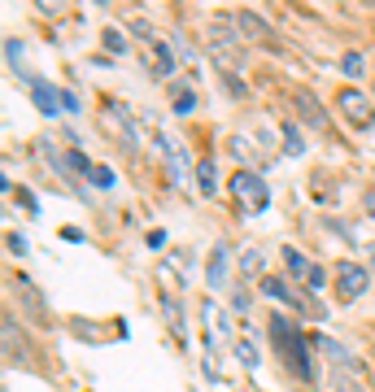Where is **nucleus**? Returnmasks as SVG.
Instances as JSON below:
<instances>
[{
  "label": "nucleus",
  "mask_w": 375,
  "mask_h": 392,
  "mask_svg": "<svg viewBox=\"0 0 375 392\" xmlns=\"http://www.w3.org/2000/svg\"><path fill=\"white\" fill-rule=\"evenodd\" d=\"M314 344H319V353H323L327 362H332V392H375V388H371L367 366H362L358 358H349V353H345L336 340L319 336Z\"/></svg>",
  "instance_id": "f257e3e1"
},
{
  "label": "nucleus",
  "mask_w": 375,
  "mask_h": 392,
  "mask_svg": "<svg viewBox=\"0 0 375 392\" xmlns=\"http://www.w3.org/2000/svg\"><path fill=\"white\" fill-rule=\"evenodd\" d=\"M205 53L214 57V66L222 75H236L244 66V44H240V31H236V18H214L205 31Z\"/></svg>",
  "instance_id": "f03ea898"
},
{
  "label": "nucleus",
  "mask_w": 375,
  "mask_h": 392,
  "mask_svg": "<svg viewBox=\"0 0 375 392\" xmlns=\"http://www.w3.org/2000/svg\"><path fill=\"white\" fill-rule=\"evenodd\" d=\"M227 187H231V196L240 200L244 213H262L266 205H271V187H266V179H262V174H253V170H236Z\"/></svg>",
  "instance_id": "7ed1b4c3"
},
{
  "label": "nucleus",
  "mask_w": 375,
  "mask_h": 392,
  "mask_svg": "<svg viewBox=\"0 0 375 392\" xmlns=\"http://www.w3.org/2000/svg\"><path fill=\"white\" fill-rule=\"evenodd\" d=\"M14 296H18V310L31 318L35 327H53V314H49V301H44V292L35 288V283L27 275L14 279Z\"/></svg>",
  "instance_id": "20e7f679"
},
{
  "label": "nucleus",
  "mask_w": 375,
  "mask_h": 392,
  "mask_svg": "<svg viewBox=\"0 0 375 392\" xmlns=\"http://www.w3.org/2000/svg\"><path fill=\"white\" fill-rule=\"evenodd\" d=\"M332 283H336V296H341V301H358V296L367 292L371 275H367V266H358V261H336Z\"/></svg>",
  "instance_id": "39448f33"
},
{
  "label": "nucleus",
  "mask_w": 375,
  "mask_h": 392,
  "mask_svg": "<svg viewBox=\"0 0 375 392\" xmlns=\"http://www.w3.org/2000/svg\"><path fill=\"white\" fill-rule=\"evenodd\" d=\"M101 122L114 131V140H118V144L127 148V153H135L140 148V135H135V122H131V114L122 109L118 101H105L101 105Z\"/></svg>",
  "instance_id": "423d86ee"
},
{
  "label": "nucleus",
  "mask_w": 375,
  "mask_h": 392,
  "mask_svg": "<svg viewBox=\"0 0 375 392\" xmlns=\"http://www.w3.org/2000/svg\"><path fill=\"white\" fill-rule=\"evenodd\" d=\"M336 109H341L358 131L375 127V105L367 101V92H358V88H341V92H336Z\"/></svg>",
  "instance_id": "0eeeda50"
},
{
  "label": "nucleus",
  "mask_w": 375,
  "mask_h": 392,
  "mask_svg": "<svg viewBox=\"0 0 375 392\" xmlns=\"http://www.w3.org/2000/svg\"><path fill=\"white\" fill-rule=\"evenodd\" d=\"M279 353L288 358V371L301 379V388H306V392H310L314 384H319V371H314V362H310V344L301 340V336H292V340H288Z\"/></svg>",
  "instance_id": "6e6552de"
},
{
  "label": "nucleus",
  "mask_w": 375,
  "mask_h": 392,
  "mask_svg": "<svg viewBox=\"0 0 375 392\" xmlns=\"http://www.w3.org/2000/svg\"><path fill=\"white\" fill-rule=\"evenodd\" d=\"M135 35L148 44V62H153V75H157V79H170V75H174V57H170L166 44L157 40V31L148 27V22H135Z\"/></svg>",
  "instance_id": "1a4fd4ad"
},
{
  "label": "nucleus",
  "mask_w": 375,
  "mask_h": 392,
  "mask_svg": "<svg viewBox=\"0 0 375 392\" xmlns=\"http://www.w3.org/2000/svg\"><path fill=\"white\" fill-rule=\"evenodd\" d=\"M236 31H240V40H249V44H266V49H279V40H275L271 22L257 18L253 9H240V14H236Z\"/></svg>",
  "instance_id": "9d476101"
},
{
  "label": "nucleus",
  "mask_w": 375,
  "mask_h": 392,
  "mask_svg": "<svg viewBox=\"0 0 375 392\" xmlns=\"http://www.w3.org/2000/svg\"><path fill=\"white\" fill-rule=\"evenodd\" d=\"M284 261H288V270H292V275H297L301 283H306V288H323L327 275H323L319 266H314L306 253H297V248H284Z\"/></svg>",
  "instance_id": "9b49d317"
},
{
  "label": "nucleus",
  "mask_w": 375,
  "mask_h": 392,
  "mask_svg": "<svg viewBox=\"0 0 375 392\" xmlns=\"http://www.w3.org/2000/svg\"><path fill=\"white\" fill-rule=\"evenodd\" d=\"M292 109H297L301 122H310V127H327V109L319 105V96H314V92H306V88L292 92Z\"/></svg>",
  "instance_id": "f8f14e48"
},
{
  "label": "nucleus",
  "mask_w": 375,
  "mask_h": 392,
  "mask_svg": "<svg viewBox=\"0 0 375 392\" xmlns=\"http://www.w3.org/2000/svg\"><path fill=\"white\" fill-rule=\"evenodd\" d=\"M0 336H5V362H22L27 358V349H22V331H18V318H14V310H5L0 314Z\"/></svg>",
  "instance_id": "ddd939ff"
},
{
  "label": "nucleus",
  "mask_w": 375,
  "mask_h": 392,
  "mask_svg": "<svg viewBox=\"0 0 375 392\" xmlns=\"http://www.w3.org/2000/svg\"><path fill=\"white\" fill-rule=\"evenodd\" d=\"M205 283L209 288H222L227 283V244H214V253H209V275H205Z\"/></svg>",
  "instance_id": "4468645a"
},
{
  "label": "nucleus",
  "mask_w": 375,
  "mask_h": 392,
  "mask_svg": "<svg viewBox=\"0 0 375 392\" xmlns=\"http://www.w3.org/2000/svg\"><path fill=\"white\" fill-rule=\"evenodd\" d=\"M257 270H262V248H244L240 253V275L244 279H262Z\"/></svg>",
  "instance_id": "2eb2a0df"
},
{
  "label": "nucleus",
  "mask_w": 375,
  "mask_h": 392,
  "mask_svg": "<svg viewBox=\"0 0 375 392\" xmlns=\"http://www.w3.org/2000/svg\"><path fill=\"white\" fill-rule=\"evenodd\" d=\"M31 83H35V105H40V114H57V101H62V96H53L40 79H31Z\"/></svg>",
  "instance_id": "dca6fc26"
},
{
  "label": "nucleus",
  "mask_w": 375,
  "mask_h": 392,
  "mask_svg": "<svg viewBox=\"0 0 375 392\" xmlns=\"http://www.w3.org/2000/svg\"><path fill=\"white\" fill-rule=\"evenodd\" d=\"M196 109V92L192 88H174V114H192Z\"/></svg>",
  "instance_id": "f3484780"
},
{
  "label": "nucleus",
  "mask_w": 375,
  "mask_h": 392,
  "mask_svg": "<svg viewBox=\"0 0 375 392\" xmlns=\"http://www.w3.org/2000/svg\"><path fill=\"white\" fill-rule=\"evenodd\" d=\"M341 70H345L349 79H358L362 70H367V66H362V53H345V57H341Z\"/></svg>",
  "instance_id": "a211bd4d"
},
{
  "label": "nucleus",
  "mask_w": 375,
  "mask_h": 392,
  "mask_svg": "<svg viewBox=\"0 0 375 392\" xmlns=\"http://www.w3.org/2000/svg\"><path fill=\"white\" fill-rule=\"evenodd\" d=\"M196 179H201V192H214V166L201 161V166H196Z\"/></svg>",
  "instance_id": "6ab92c4d"
},
{
  "label": "nucleus",
  "mask_w": 375,
  "mask_h": 392,
  "mask_svg": "<svg viewBox=\"0 0 375 392\" xmlns=\"http://www.w3.org/2000/svg\"><path fill=\"white\" fill-rule=\"evenodd\" d=\"M66 166H75L79 174H92V170H96V166H88V157H83V153H66Z\"/></svg>",
  "instance_id": "aec40b11"
},
{
  "label": "nucleus",
  "mask_w": 375,
  "mask_h": 392,
  "mask_svg": "<svg viewBox=\"0 0 375 392\" xmlns=\"http://www.w3.org/2000/svg\"><path fill=\"white\" fill-rule=\"evenodd\" d=\"M284 135H288V140H284V148H288V153H301V148H306V140L297 135V127H284Z\"/></svg>",
  "instance_id": "412c9836"
},
{
  "label": "nucleus",
  "mask_w": 375,
  "mask_h": 392,
  "mask_svg": "<svg viewBox=\"0 0 375 392\" xmlns=\"http://www.w3.org/2000/svg\"><path fill=\"white\" fill-rule=\"evenodd\" d=\"M236 353H240V362L249 366V371L257 366V353H253V344H249V340H240V344H236Z\"/></svg>",
  "instance_id": "4be33fe9"
},
{
  "label": "nucleus",
  "mask_w": 375,
  "mask_h": 392,
  "mask_svg": "<svg viewBox=\"0 0 375 392\" xmlns=\"http://www.w3.org/2000/svg\"><path fill=\"white\" fill-rule=\"evenodd\" d=\"M5 57H9V66H14L18 75H22V66H18V62H22V44H18V40H9V44H5Z\"/></svg>",
  "instance_id": "5701e85b"
},
{
  "label": "nucleus",
  "mask_w": 375,
  "mask_h": 392,
  "mask_svg": "<svg viewBox=\"0 0 375 392\" xmlns=\"http://www.w3.org/2000/svg\"><path fill=\"white\" fill-rule=\"evenodd\" d=\"M105 49H109V53H122V49H127V40H122L118 31H105Z\"/></svg>",
  "instance_id": "b1692460"
},
{
  "label": "nucleus",
  "mask_w": 375,
  "mask_h": 392,
  "mask_svg": "<svg viewBox=\"0 0 375 392\" xmlns=\"http://www.w3.org/2000/svg\"><path fill=\"white\" fill-rule=\"evenodd\" d=\"M9 253H27V235H18V231H9Z\"/></svg>",
  "instance_id": "393cba45"
},
{
  "label": "nucleus",
  "mask_w": 375,
  "mask_h": 392,
  "mask_svg": "<svg viewBox=\"0 0 375 392\" xmlns=\"http://www.w3.org/2000/svg\"><path fill=\"white\" fill-rule=\"evenodd\" d=\"M222 88H227L231 96H244V83H240L236 75H222Z\"/></svg>",
  "instance_id": "a878e982"
},
{
  "label": "nucleus",
  "mask_w": 375,
  "mask_h": 392,
  "mask_svg": "<svg viewBox=\"0 0 375 392\" xmlns=\"http://www.w3.org/2000/svg\"><path fill=\"white\" fill-rule=\"evenodd\" d=\"M44 14H66V0H35Z\"/></svg>",
  "instance_id": "bb28decb"
},
{
  "label": "nucleus",
  "mask_w": 375,
  "mask_h": 392,
  "mask_svg": "<svg viewBox=\"0 0 375 392\" xmlns=\"http://www.w3.org/2000/svg\"><path fill=\"white\" fill-rule=\"evenodd\" d=\"M92 183H96V187H109V183H114V174H109V170H101V166H96V170H92Z\"/></svg>",
  "instance_id": "cd10ccee"
},
{
  "label": "nucleus",
  "mask_w": 375,
  "mask_h": 392,
  "mask_svg": "<svg viewBox=\"0 0 375 392\" xmlns=\"http://www.w3.org/2000/svg\"><path fill=\"white\" fill-rule=\"evenodd\" d=\"M18 200H22V205H27V209H31V213H35V209H40V205H35V196H31V192H27V187H18Z\"/></svg>",
  "instance_id": "c85d7f7f"
},
{
  "label": "nucleus",
  "mask_w": 375,
  "mask_h": 392,
  "mask_svg": "<svg viewBox=\"0 0 375 392\" xmlns=\"http://www.w3.org/2000/svg\"><path fill=\"white\" fill-rule=\"evenodd\" d=\"M362 205H367V213L375 218V187H367V196H362Z\"/></svg>",
  "instance_id": "c756f323"
},
{
  "label": "nucleus",
  "mask_w": 375,
  "mask_h": 392,
  "mask_svg": "<svg viewBox=\"0 0 375 392\" xmlns=\"http://www.w3.org/2000/svg\"><path fill=\"white\" fill-rule=\"evenodd\" d=\"M362 5H367V9H375V0H362Z\"/></svg>",
  "instance_id": "7c9ffc66"
},
{
  "label": "nucleus",
  "mask_w": 375,
  "mask_h": 392,
  "mask_svg": "<svg viewBox=\"0 0 375 392\" xmlns=\"http://www.w3.org/2000/svg\"><path fill=\"white\" fill-rule=\"evenodd\" d=\"M96 5H109V0H96Z\"/></svg>",
  "instance_id": "2f4dec72"
},
{
  "label": "nucleus",
  "mask_w": 375,
  "mask_h": 392,
  "mask_svg": "<svg viewBox=\"0 0 375 392\" xmlns=\"http://www.w3.org/2000/svg\"><path fill=\"white\" fill-rule=\"evenodd\" d=\"M371 31H375V27H371Z\"/></svg>",
  "instance_id": "473e14b6"
}]
</instances>
